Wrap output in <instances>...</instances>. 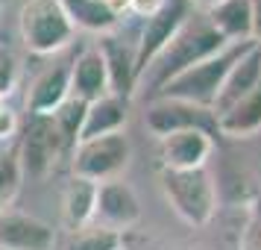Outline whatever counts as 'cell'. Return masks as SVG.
Masks as SVG:
<instances>
[{
    "instance_id": "1",
    "label": "cell",
    "mask_w": 261,
    "mask_h": 250,
    "mask_svg": "<svg viewBox=\"0 0 261 250\" xmlns=\"http://www.w3.org/2000/svg\"><path fill=\"white\" fill-rule=\"evenodd\" d=\"M226 44H229V41L208 24L205 12L202 15L191 12V18L182 24V30L170 38V44H167V48L159 53V59L150 65V71H153V77H150L153 92H159L165 83H170L176 74L188 71L194 65H200V62L217 56Z\"/></svg>"
},
{
    "instance_id": "2",
    "label": "cell",
    "mask_w": 261,
    "mask_h": 250,
    "mask_svg": "<svg viewBox=\"0 0 261 250\" xmlns=\"http://www.w3.org/2000/svg\"><path fill=\"white\" fill-rule=\"evenodd\" d=\"M159 186L170 209L191 226H205L214 218L217 209V189L208 174V168H194V171H167L162 168Z\"/></svg>"
},
{
    "instance_id": "3",
    "label": "cell",
    "mask_w": 261,
    "mask_h": 250,
    "mask_svg": "<svg viewBox=\"0 0 261 250\" xmlns=\"http://www.w3.org/2000/svg\"><path fill=\"white\" fill-rule=\"evenodd\" d=\"M252 41H235V44H226L217 56L212 59L200 62V65H194L188 71L176 74L170 83H165L155 97H173V100H188V103H197V106H214V100H217V92H220V85H223L226 74L229 68L235 65V59L249 48Z\"/></svg>"
},
{
    "instance_id": "4",
    "label": "cell",
    "mask_w": 261,
    "mask_h": 250,
    "mask_svg": "<svg viewBox=\"0 0 261 250\" xmlns=\"http://www.w3.org/2000/svg\"><path fill=\"white\" fill-rule=\"evenodd\" d=\"M18 33L30 53L50 56L71 44L73 27L59 0H24L18 12Z\"/></svg>"
},
{
    "instance_id": "5",
    "label": "cell",
    "mask_w": 261,
    "mask_h": 250,
    "mask_svg": "<svg viewBox=\"0 0 261 250\" xmlns=\"http://www.w3.org/2000/svg\"><path fill=\"white\" fill-rule=\"evenodd\" d=\"M132 159V144L123 132L100 135V139H85L76 142L71 150V171L73 177L91 179V183H109L118 179Z\"/></svg>"
},
{
    "instance_id": "6",
    "label": "cell",
    "mask_w": 261,
    "mask_h": 250,
    "mask_svg": "<svg viewBox=\"0 0 261 250\" xmlns=\"http://www.w3.org/2000/svg\"><path fill=\"white\" fill-rule=\"evenodd\" d=\"M65 153H71V147L56 130L53 115H30L21 144H18V159H21L24 177L44 179Z\"/></svg>"
},
{
    "instance_id": "7",
    "label": "cell",
    "mask_w": 261,
    "mask_h": 250,
    "mask_svg": "<svg viewBox=\"0 0 261 250\" xmlns=\"http://www.w3.org/2000/svg\"><path fill=\"white\" fill-rule=\"evenodd\" d=\"M191 12H194V6L188 0H165L159 12L144 18L141 36L135 41V71H138V80L150 71V65L170 44V38L182 30V24L191 18Z\"/></svg>"
},
{
    "instance_id": "8",
    "label": "cell",
    "mask_w": 261,
    "mask_h": 250,
    "mask_svg": "<svg viewBox=\"0 0 261 250\" xmlns=\"http://www.w3.org/2000/svg\"><path fill=\"white\" fill-rule=\"evenodd\" d=\"M144 124L155 139L182 130H202L212 132V135H220L217 132V115L208 106H197V103L173 100V97H153V103L144 112Z\"/></svg>"
},
{
    "instance_id": "9",
    "label": "cell",
    "mask_w": 261,
    "mask_h": 250,
    "mask_svg": "<svg viewBox=\"0 0 261 250\" xmlns=\"http://www.w3.org/2000/svg\"><path fill=\"white\" fill-rule=\"evenodd\" d=\"M141 221V200L129 183L123 179H109L97 186V206H94V224L115 230L123 236V230Z\"/></svg>"
},
{
    "instance_id": "10",
    "label": "cell",
    "mask_w": 261,
    "mask_h": 250,
    "mask_svg": "<svg viewBox=\"0 0 261 250\" xmlns=\"http://www.w3.org/2000/svg\"><path fill=\"white\" fill-rule=\"evenodd\" d=\"M0 250H56V230L21 209L0 212Z\"/></svg>"
},
{
    "instance_id": "11",
    "label": "cell",
    "mask_w": 261,
    "mask_h": 250,
    "mask_svg": "<svg viewBox=\"0 0 261 250\" xmlns=\"http://www.w3.org/2000/svg\"><path fill=\"white\" fill-rule=\"evenodd\" d=\"M214 150V135L202 130H182L159 139V159L167 171H194L205 168Z\"/></svg>"
},
{
    "instance_id": "12",
    "label": "cell",
    "mask_w": 261,
    "mask_h": 250,
    "mask_svg": "<svg viewBox=\"0 0 261 250\" xmlns=\"http://www.w3.org/2000/svg\"><path fill=\"white\" fill-rule=\"evenodd\" d=\"M94 48L100 50L103 65H106L109 92L132 100L135 85H138V71H135V41L126 44L123 38L106 33V36H100V41H97Z\"/></svg>"
},
{
    "instance_id": "13",
    "label": "cell",
    "mask_w": 261,
    "mask_h": 250,
    "mask_svg": "<svg viewBox=\"0 0 261 250\" xmlns=\"http://www.w3.org/2000/svg\"><path fill=\"white\" fill-rule=\"evenodd\" d=\"M68 97H71V62L47 65L27 92V112L30 115H53Z\"/></svg>"
},
{
    "instance_id": "14",
    "label": "cell",
    "mask_w": 261,
    "mask_h": 250,
    "mask_svg": "<svg viewBox=\"0 0 261 250\" xmlns=\"http://www.w3.org/2000/svg\"><path fill=\"white\" fill-rule=\"evenodd\" d=\"M258 83H261V44L252 41V44L235 59V65L229 68L223 85H220V92H217V100H214L212 112L214 115L226 112L232 103H238L244 95H249Z\"/></svg>"
},
{
    "instance_id": "15",
    "label": "cell",
    "mask_w": 261,
    "mask_h": 250,
    "mask_svg": "<svg viewBox=\"0 0 261 250\" xmlns=\"http://www.w3.org/2000/svg\"><path fill=\"white\" fill-rule=\"evenodd\" d=\"M129 121V100L120 95H103L91 100L85 109V121L80 130V142L85 139H100V135H112V132H123Z\"/></svg>"
},
{
    "instance_id": "16",
    "label": "cell",
    "mask_w": 261,
    "mask_h": 250,
    "mask_svg": "<svg viewBox=\"0 0 261 250\" xmlns=\"http://www.w3.org/2000/svg\"><path fill=\"white\" fill-rule=\"evenodd\" d=\"M109 95V77L106 65L97 48H85L71 59V97L91 103L97 97Z\"/></svg>"
},
{
    "instance_id": "17",
    "label": "cell",
    "mask_w": 261,
    "mask_h": 250,
    "mask_svg": "<svg viewBox=\"0 0 261 250\" xmlns=\"http://www.w3.org/2000/svg\"><path fill=\"white\" fill-rule=\"evenodd\" d=\"M217 132L226 139H252L261 132V83L217 115Z\"/></svg>"
},
{
    "instance_id": "18",
    "label": "cell",
    "mask_w": 261,
    "mask_h": 250,
    "mask_svg": "<svg viewBox=\"0 0 261 250\" xmlns=\"http://www.w3.org/2000/svg\"><path fill=\"white\" fill-rule=\"evenodd\" d=\"M59 3L73 30L106 36V33H112L120 24V15L112 9L109 0H59Z\"/></svg>"
},
{
    "instance_id": "19",
    "label": "cell",
    "mask_w": 261,
    "mask_h": 250,
    "mask_svg": "<svg viewBox=\"0 0 261 250\" xmlns=\"http://www.w3.org/2000/svg\"><path fill=\"white\" fill-rule=\"evenodd\" d=\"M205 18L229 44L252 41V9H249V0H223V3H217L214 9L205 12Z\"/></svg>"
},
{
    "instance_id": "20",
    "label": "cell",
    "mask_w": 261,
    "mask_h": 250,
    "mask_svg": "<svg viewBox=\"0 0 261 250\" xmlns=\"http://www.w3.org/2000/svg\"><path fill=\"white\" fill-rule=\"evenodd\" d=\"M94 206H97V183L83 177H71L62 194V218L71 230L94 224Z\"/></svg>"
},
{
    "instance_id": "21",
    "label": "cell",
    "mask_w": 261,
    "mask_h": 250,
    "mask_svg": "<svg viewBox=\"0 0 261 250\" xmlns=\"http://www.w3.org/2000/svg\"><path fill=\"white\" fill-rule=\"evenodd\" d=\"M85 109H88L85 100L68 97V100L53 112V124H56V130L62 132V139H65V144H68L71 150L76 147V142H80V130H83V121H85Z\"/></svg>"
},
{
    "instance_id": "22",
    "label": "cell",
    "mask_w": 261,
    "mask_h": 250,
    "mask_svg": "<svg viewBox=\"0 0 261 250\" xmlns=\"http://www.w3.org/2000/svg\"><path fill=\"white\" fill-rule=\"evenodd\" d=\"M120 247H123V236L100 224H88L83 230H73L71 244H68V250H120Z\"/></svg>"
},
{
    "instance_id": "23",
    "label": "cell",
    "mask_w": 261,
    "mask_h": 250,
    "mask_svg": "<svg viewBox=\"0 0 261 250\" xmlns=\"http://www.w3.org/2000/svg\"><path fill=\"white\" fill-rule=\"evenodd\" d=\"M21 179H24V171H21L18 147L3 150V153H0V212L12 206V197L18 194V189H21Z\"/></svg>"
},
{
    "instance_id": "24",
    "label": "cell",
    "mask_w": 261,
    "mask_h": 250,
    "mask_svg": "<svg viewBox=\"0 0 261 250\" xmlns=\"http://www.w3.org/2000/svg\"><path fill=\"white\" fill-rule=\"evenodd\" d=\"M15 83H18V59L6 44H0V100L12 95Z\"/></svg>"
},
{
    "instance_id": "25",
    "label": "cell",
    "mask_w": 261,
    "mask_h": 250,
    "mask_svg": "<svg viewBox=\"0 0 261 250\" xmlns=\"http://www.w3.org/2000/svg\"><path fill=\"white\" fill-rule=\"evenodd\" d=\"M15 132H18V118H15L12 109L3 106V112H0V142H9Z\"/></svg>"
},
{
    "instance_id": "26",
    "label": "cell",
    "mask_w": 261,
    "mask_h": 250,
    "mask_svg": "<svg viewBox=\"0 0 261 250\" xmlns=\"http://www.w3.org/2000/svg\"><path fill=\"white\" fill-rule=\"evenodd\" d=\"M165 0H129V12L132 15H141V18H150L153 12L162 9Z\"/></svg>"
},
{
    "instance_id": "27",
    "label": "cell",
    "mask_w": 261,
    "mask_h": 250,
    "mask_svg": "<svg viewBox=\"0 0 261 250\" xmlns=\"http://www.w3.org/2000/svg\"><path fill=\"white\" fill-rule=\"evenodd\" d=\"M249 9H252V41L261 44V0H249Z\"/></svg>"
},
{
    "instance_id": "28",
    "label": "cell",
    "mask_w": 261,
    "mask_h": 250,
    "mask_svg": "<svg viewBox=\"0 0 261 250\" xmlns=\"http://www.w3.org/2000/svg\"><path fill=\"white\" fill-rule=\"evenodd\" d=\"M244 250H261V224L258 221H252L247 233V241H244Z\"/></svg>"
},
{
    "instance_id": "29",
    "label": "cell",
    "mask_w": 261,
    "mask_h": 250,
    "mask_svg": "<svg viewBox=\"0 0 261 250\" xmlns=\"http://www.w3.org/2000/svg\"><path fill=\"white\" fill-rule=\"evenodd\" d=\"M194 9H202V12H208V9H214L217 3H223V0H188Z\"/></svg>"
},
{
    "instance_id": "30",
    "label": "cell",
    "mask_w": 261,
    "mask_h": 250,
    "mask_svg": "<svg viewBox=\"0 0 261 250\" xmlns=\"http://www.w3.org/2000/svg\"><path fill=\"white\" fill-rule=\"evenodd\" d=\"M0 112H3V103H0Z\"/></svg>"
},
{
    "instance_id": "31",
    "label": "cell",
    "mask_w": 261,
    "mask_h": 250,
    "mask_svg": "<svg viewBox=\"0 0 261 250\" xmlns=\"http://www.w3.org/2000/svg\"><path fill=\"white\" fill-rule=\"evenodd\" d=\"M0 6H3V0H0Z\"/></svg>"
},
{
    "instance_id": "32",
    "label": "cell",
    "mask_w": 261,
    "mask_h": 250,
    "mask_svg": "<svg viewBox=\"0 0 261 250\" xmlns=\"http://www.w3.org/2000/svg\"><path fill=\"white\" fill-rule=\"evenodd\" d=\"M120 250H126V247H120Z\"/></svg>"
}]
</instances>
